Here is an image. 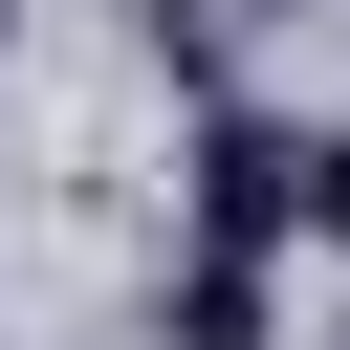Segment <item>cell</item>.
Instances as JSON below:
<instances>
[{
    "label": "cell",
    "instance_id": "cell-2",
    "mask_svg": "<svg viewBox=\"0 0 350 350\" xmlns=\"http://www.w3.org/2000/svg\"><path fill=\"white\" fill-rule=\"evenodd\" d=\"M284 241H328V262H350V131H284Z\"/></svg>",
    "mask_w": 350,
    "mask_h": 350
},
{
    "label": "cell",
    "instance_id": "cell-1",
    "mask_svg": "<svg viewBox=\"0 0 350 350\" xmlns=\"http://www.w3.org/2000/svg\"><path fill=\"white\" fill-rule=\"evenodd\" d=\"M153 328H175V350H262V262H219V241H197V262H175V306H153Z\"/></svg>",
    "mask_w": 350,
    "mask_h": 350
}]
</instances>
